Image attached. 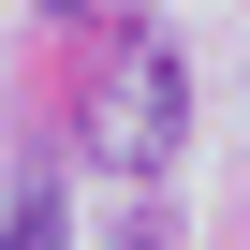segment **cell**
Segmentation results:
<instances>
[{"label": "cell", "mask_w": 250, "mask_h": 250, "mask_svg": "<svg viewBox=\"0 0 250 250\" xmlns=\"http://www.w3.org/2000/svg\"><path fill=\"white\" fill-rule=\"evenodd\" d=\"M88 162H103V177H162V162H177V59H162V44H118V74H103V103H88Z\"/></svg>", "instance_id": "obj_1"}]
</instances>
